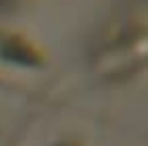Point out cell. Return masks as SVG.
Listing matches in <instances>:
<instances>
[{"label": "cell", "mask_w": 148, "mask_h": 146, "mask_svg": "<svg viewBox=\"0 0 148 146\" xmlns=\"http://www.w3.org/2000/svg\"><path fill=\"white\" fill-rule=\"evenodd\" d=\"M15 4V0H0V11H6Z\"/></svg>", "instance_id": "6da1fadb"}]
</instances>
